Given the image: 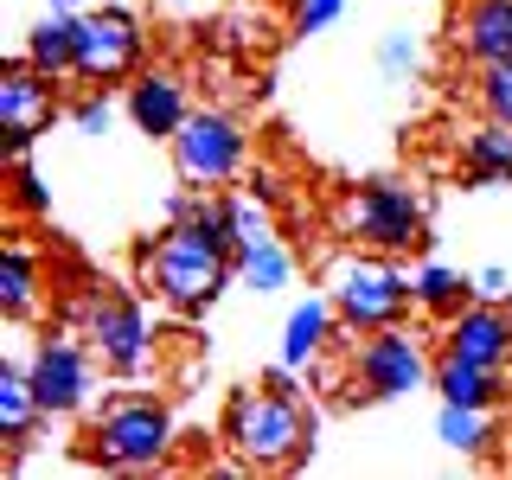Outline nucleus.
<instances>
[{
	"label": "nucleus",
	"mask_w": 512,
	"mask_h": 480,
	"mask_svg": "<svg viewBox=\"0 0 512 480\" xmlns=\"http://www.w3.org/2000/svg\"><path fill=\"white\" fill-rule=\"evenodd\" d=\"M237 167H244V128H237V116H224V109H192L180 122V135H173V173H180V186L212 192V186L231 180Z\"/></svg>",
	"instance_id": "6e6552de"
},
{
	"label": "nucleus",
	"mask_w": 512,
	"mask_h": 480,
	"mask_svg": "<svg viewBox=\"0 0 512 480\" xmlns=\"http://www.w3.org/2000/svg\"><path fill=\"white\" fill-rule=\"evenodd\" d=\"M71 320H77V333H84V340L96 346V359H103L109 372H122V378L148 372V359H154L148 314H141L135 301L122 295V288H109V282H84V295L71 301Z\"/></svg>",
	"instance_id": "20e7f679"
},
{
	"label": "nucleus",
	"mask_w": 512,
	"mask_h": 480,
	"mask_svg": "<svg viewBox=\"0 0 512 480\" xmlns=\"http://www.w3.org/2000/svg\"><path fill=\"white\" fill-rule=\"evenodd\" d=\"M410 301H416V282L397 263H384V250L378 256H346V263L333 269V308H340L346 333L397 327V314H404Z\"/></svg>",
	"instance_id": "423d86ee"
},
{
	"label": "nucleus",
	"mask_w": 512,
	"mask_h": 480,
	"mask_svg": "<svg viewBox=\"0 0 512 480\" xmlns=\"http://www.w3.org/2000/svg\"><path fill=\"white\" fill-rule=\"evenodd\" d=\"M474 103L487 109L493 122H512V58L480 64V77H474Z\"/></svg>",
	"instance_id": "a878e982"
},
{
	"label": "nucleus",
	"mask_w": 512,
	"mask_h": 480,
	"mask_svg": "<svg viewBox=\"0 0 512 480\" xmlns=\"http://www.w3.org/2000/svg\"><path fill=\"white\" fill-rule=\"evenodd\" d=\"M429 231V199L410 180H365L340 199V237H352L359 250H416Z\"/></svg>",
	"instance_id": "7ed1b4c3"
},
{
	"label": "nucleus",
	"mask_w": 512,
	"mask_h": 480,
	"mask_svg": "<svg viewBox=\"0 0 512 480\" xmlns=\"http://www.w3.org/2000/svg\"><path fill=\"white\" fill-rule=\"evenodd\" d=\"M436 436L455 448V455H487L500 442V423H493V404H442Z\"/></svg>",
	"instance_id": "412c9836"
},
{
	"label": "nucleus",
	"mask_w": 512,
	"mask_h": 480,
	"mask_svg": "<svg viewBox=\"0 0 512 480\" xmlns=\"http://www.w3.org/2000/svg\"><path fill=\"white\" fill-rule=\"evenodd\" d=\"M474 295L480 301H506V269H480V276H474Z\"/></svg>",
	"instance_id": "c756f323"
},
{
	"label": "nucleus",
	"mask_w": 512,
	"mask_h": 480,
	"mask_svg": "<svg viewBox=\"0 0 512 480\" xmlns=\"http://www.w3.org/2000/svg\"><path fill=\"white\" fill-rule=\"evenodd\" d=\"M468 276H455V269H442V263H429V269H416V308H429V314H448L455 320L461 308H468Z\"/></svg>",
	"instance_id": "5701e85b"
},
{
	"label": "nucleus",
	"mask_w": 512,
	"mask_h": 480,
	"mask_svg": "<svg viewBox=\"0 0 512 480\" xmlns=\"http://www.w3.org/2000/svg\"><path fill=\"white\" fill-rule=\"evenodd\" d=\"M109 116H116V109H109V96H103V90H90L84 103L71 109V122L84 128V135H109Z\"/></svg>",
	"instance_id": "cd10ccee"
},
{
	"label": "nucleus",
	"mask_w": 512,
	"mask_h": 480,
	"mask_svg": "<svg viewBox=\"0 0 512 480\" xmlns=\"http://www.w3.org/2000/svg\"><path fill=\"white\" fill-rule=\"evenodd\" d=\"M135 64H141V20L135 13H122V7L77 13V77L90 90L122 84Z\"/></svg>",
	"instance_id": "9d476101"
},
{
	"label": "nucleus",
	"mask_w": 512,
	"mask_h": 480,
	"mask_svg": "<svg viewBox=\"0 0 512 480\" xmlns=\"http://www.w3.org/2000/svg\"><path fill=\"white\" fill-rule=\"evenodd\" d=\"M39 416H45V404H39V391H32V372L26 365H0V442H7L13 461L26 455Z\"/></svg>",
	"instance_id": "2eb2a0df"
},
{
	"label": "nucleus",
	"mask_w": 512,
	"mask_h": 480,
	"mask_svg": "<svg viewBox=\"0 0 512 480\" xmlns=\"http://www.w3.org/2000/svg\"><path fill=\"white\" fill-rule=\"evenodd\" d=\"M448 352H461V359H480V365H512V314L500 301H474V308H461L448 320Z\"/></svg>",
	"instance_id": "f8f14e48"
},
{
	"label": "nucleus",
	"mask_w": 512,
	"mask_h": 480,
	"mask_svg": "<svg viewBox=\"0 0 512 480\" xmlns=\"http://www.w3.org/2000/svg\"><path fill=\"white\" fill-rule=\"evenodd\" d=\"M224 218H231V250H237V256L276 237V224H269V205L256 199V192H231V199H224Z\"/></svg>",
	"instance_id": "b1692460"
},
{
	"label": "nucleus",
	"mask_w": 512,
	"mask_h": 480,
	"mask_svg": "<svg viewBox=\"0 0 512 480\" xmlns=\"http://www.w3.org/2000/svg\"><path fill=\"white\" fill-rule=\"evenodd\" d=\"M224 448L244 468H295L314 448V410L288 391V365L269 384H244L224 404Z\"/></svg>",
	"instance_id": "f03ea898"
},
{
	"label": "nucleus",
	"mask_w": 512,
	"mask_h": 480,
	"mask_svg": "<svg viewBox=\"0 0 512 480\" xmlns=\"http://www.w3.org/2000/svg\"><path fill=\"white\" fill-rule=\"evenodd\" d=\"M26 58L39 64L45 77H77V13L52 7L39 26L26 32Z\"/></svg>",
	"instance_id": "6ab92c4d"
},
{
	"label": "nucleus",
	"mask_w": 512,
	"mask_h": 480,
	"mask_svg": "<svg viewBox=\"0 0 512 480\" xmlns=\"http://www.w3.org/2000/svg\"><path fill=\"white\" fill-rule=\"evenodd\" d=\"M141 282L154 288V301H167L173 314H205L237 276V250H231V218L224 199L212 192H173L167 199V231L141 244Z\"/></svg>",
	"instance_id": "f257e3e1"
},
{
	"label": "nucleus",
	"mask_w": 512,
	"mask_h": 480,
	"mask_svg": "<svg viewBox=\"0 0 512 480\" xmlns=\"http://www.w3.org/2000/svg\"><path fill=\"white\" fill-rule=\"evenodd\" d=\"M461 173L474 186H506L512 180V122H480L468 141H461Z\"/></svg>",
	"instance_id": "a211bd4d"
},
{
	"label": "nucleus",
	"mask_w": 512,
	"mask_h": 480,
	"mask_svg": "<svg viewBox=\"0 0 512 480\" xmlns=\"http://www.w3.org/2000/svg\"><path fill=\"white\" fill-rule=\"evenodd\" d=\"M340 13H346V0H295V13H288V20H295L301 39H308V32H327Z\"/></svg>",
	"instance_id": "bb28decb"
},
{
	"label": "nucleus",
	"mask_w": 512,
	"mask_h": 480,
	"mask_svg": "<svg viewBox=\"0 0 512 480\" xmlns=\"http://www.w3.org/2000/svg\"><path fill=\"white\" fill-rule=\"evenodd\" d=\"M288 276H295V256H288V250L276 244V237L237 256V282L256 288V295H276V288H288Z\"/></svg>",
	"instance_id": "4be33fe9"
},
{
	"label": "nucleus",
	"mask_w": 512,
	"mask_h": 480,
	"mask_svg": "<svg viewBox=\"0 0 512 480\" xmlns=\"http://www.w3.org/2000/svg\"><path fill=\"white\" fill-rule=\"evenodd\" d=\"M45 7H64V13H77V7H84V0H45Z\"/></svg>",
	"instance_id": "7c9ffc66"
},
{
	"label": "nucleus",
	"mask_w": 512,
	"mask_h": 480,
	"mask_svg": "<svg viewBox=\"0 0 512 480\" xmlns=\"http://www.w3.org/2000/svg\"><path fill=\"white\" fill-rule=\"evenodd\" d=\"M167 448H173V416L154 397H122L90 423V461H103V468H122V474L160 468Z\"/></svg>",
	"instance_id": "39448f33"
},
{
	"label": "nucleus",
	"mask_w": 512,
	"mask_h": 480,
	"mask_svg": "<svg viewBox=\"0 0 512 480\" xmlns=\"http://www.w3.org/2000/svg\"><path fill=\"white\" fill-rule=\"evenodd\" d=\"M429 384L442 391V404H500V391H506L500 365L461 359V352H448V346H442V359H436V378H429Z\"/></svg>",
	"instance_id": "dca6fc26"
},
{
	"label": "nucleus",
	"mask_w": 512,
	"mask_h": 480,
	"mask_svg": "<svg viewBox=\"0 0 512 480\" xmlns=\"http://www.w3.org/2000/svg\"><path fill=\"white\" fill-rule=\"evenodd\" d=\"M128 116H135L141 135L173 141L180 122L192 116V109H186V77L180 71H141V84L128 90Z\"/></svg>",
	"instance_id": "ddd939ff"
},
{
	"label": "nucleus",
	"mask_w": 512,
	"mask_h": 480,
	"mask_svg": "<svg viewBox=\"0 0 512 480\" xmlns=\"http://www.w3.org/2000/svg\"><path fill=\"white\" fill-rule=\"evenodd\" d=\"M416 64H423V45H416V32H410V26H391V32L378 39V71L391 77V84H410Z\"/></svg>",
	"instance_id": "393cba45"
},
{
	"label": "nucleus",
	"mask_w": 512,
	"mask_h": 480,
	"mask_svg": "<svg viewBox=\"0 0 512 480\" xmlns=\"http://www.w3.org/2000/svg\"><path fill=\"white\" fill-rule=\"evenodd\" d=\"M39 301H45V276H39V263H32V250L7 244V250H0V314H7V320H32Z\"/></svg>",
	"instance_id": "aec40b11"
},
{
	"label": "nucleus",
	"mask_w": 512,
	"mask_h": 480,
	"mask_svg": "<svg viewBox=\"0 0 512 480\" xmlns=\"http://www.w3.org/2000/svg\"><path fill=\"white\" fill-rule=\"evenodd\" d=\"M58 116V77H45L32 58L0 64V135H7V160L32 148V135H45Z\"/></svg>",
	"instance_id": "9b49d317"
},
{
	"label": "nucleus",
	"mask_w": 512,
	"mask_h": 480,
	"mask_svg": "<svg viewBox=\"0 0 512 480\" xmlns=\"http://www.w3.org/2000/svg\"><path fill=\"white\" fill-rule=\"evenodd\" d=\"M26 372H32V391H39L45 416H71V410H84L90 391H96V346L84 333H45V340L32 346Z\"/></svg>",
	"instance_id": "1a4fd4ad"
},
{
	"label": "nucleus",
	"mask_w": 512,
	"mask_h": 480,
	"mask_svg": "<svg viewBox=\"0 0 512 480\" xmlns=\"http://www.w3.org/2000/svg\"><path fill=\"white\" fill-rule=\"evenodd\" d=\"M455 45L474 64L512 58V0H468V7L455 13Z\"/></svg>",
	"instance_id": "4468645a"
},
{
	"label": "nucleus",
	"mask_w": 512,
	"mask_h": 480,
	"mask_svg": "<svg viewBox=\"0 0 512 480\" xmlns=\"http://www.w3.org/2000/svg\"><path fill=\"white\" fill-rule=\"evenodd\" d=\"M436 378V365L423 359V346L397 327H378L365 340L346 346V397H372V404H391V397H410Z\"/></svg>",
	"instance_id": "0eeeda50"
},
{
	"label": "nucleus",
	"mask_w": 512,
	"mask_h": 480,
	"mask_svg": "<svg viewBox=\"0 0 512 480\" xmlns=\"http://www.w3.org/2000/svg\"><path fill=\"white\" fill-rule=\"evenodd\" d=\"M333 320H340L333 301H301V308L288 314V327H282V365H288V372L314 365L320 352L333 346Z\"/></svg>",
	"instance_id": "f3484780"
},
{
	"label": "nucleus",
	"mask_w": 512,
	"mask_h": 480,
	"mask_svg": "<svg viewBox=\"0 0 512 480\" xmlns=\"http://www.w3.org/2000/svg\"><path fill=\"white\" fill-rule=\"evenodd\" d=\"M7 173H13V205H20V212H39L45 192H39V180L26 173V154H20V160H7Z\"/></svg>",
	"instance_id": "c85d7f7f"
}]
</instances>
